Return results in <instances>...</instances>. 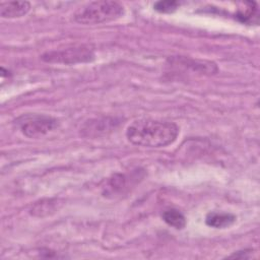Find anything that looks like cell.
<instances>
[{
  "label": "cell",
  "instance_id": "1",
  "mask_svg": "<svg viewBox=\"0 0 260 260\" xmlns=\"http://www.w3.org/2000/svg\"><path fill=\"white\" fill-rule=\"evenodd\" d=\"M179 135V127L169 121L140 119L131 123L126 130L127 139L144 147H165L174 143Z\"/></svg>",
  "mask_w": 260,
  "mask_h": 260
},
{
  "label": "cell",
  "instance_id": "2",
  "mask_svg": "<svg viewBox=\"0 0 260 260\" xmlns=\"http://www.w3.org/2000/svg\"><path fill=\"white\" fill-rule=\"evenodd\" d=\"M124 7L117 1H93L77 8L73 14L76 22L81 24H100L116 20L123 16Z\"/></svg>",
  "mask_w": 260,
  "mask_h": 260
},
{
  "label": "cell",
  "instance_id": "3",
  "mask_svg": "<svg viewBox=\"0 0 260 260\" xmlns=\"http://www.w3.org/2000/svg\"><path fill=\"white\" fill-rule=\"evenodd\" d=\"M94 59V51L86 45L48 51L42 55V60L47 63L72 65L77 63L91 62Z\"/></svg>",
  "mask_w": 260,
  "mask_h": 260
},
{
  "label": "cell",
  "instance_id": "4",
  "mask_svg": "<svg viewBox=\"0 0 260 260\" xmlns=\"http://www.w3.org/2000/svg\"><path fill=\"white\" fill-rule=\"evenodd\" d=\"M15 122L21 133L29 138H40L45 136L59 125L57 119L39 114L23 115Z\"/></svg>",
  "mask_w": 260,
  "mask_h": 260
},
{
  "label": "cell",
  "instance_id": "5",
  "mask_svg": "<svg viewBox=\"0 0 260 260\" xmlns=\"http://www.w3.org/2000/svg\"><path fill=\"white\" fill-rule=\"evenodd\" d=\"M118 121L115 118H103V119H92L85 122L81 128L83 135L95 137L101 135H106L108 132L113 131L118 125Z\"/></svg>",
  "mask_w": 260,
  "mask_h": 260
},
{
  "label": "cell",
  "instance_id": "6",
  "mask_svg": "<svg viewBox=\"0 0 260 260\" xmlns=\"http://www.w3.org/2000/svg\"><path fill=\"white\" fill-rule=\"evenodd\" d=\"M30 10L28 1H8L0 4V15L3 18H18Z\"/></svg>",
  "mask_w": 260,
  "mask_h": 260
},
{
  "label": "cell",
  "instance_id": "7",
  "mask_svg": "<svg viewBox=\"0 0 260 260\" xmlns=\"http://www.w3.org/2000/svg\"><path fill=\"white\" fill-rule=\"evenodd\" d=\"M236 221V216L229 212H209L205 217V223L214 229H224L231 226Z\"/></svg>",
  "mask_w": 260,
  "mask_h": 260
},
{
  "label": "cell",
  "instance_id": "8",
  "mask_svg": "<svg viewBox=\"0 0 260 260\" xmlns=\"http://www.w3.org/2000/svg\"><path fill=\"white\" fill-rule=\"evenodd\" d=\"M161 216L166 223H168L169 225L177 230H182L186 225V218L184 214L178 209H175V208L167 209L162 212Z\"/></svg>",
  "mask_w": 260,
  "mask_h": 260
},
{
  "label": "cell",
  "instance_id": "9",
  "mask_svg": "<svg viewBox=\"0 0 260 260\" xmlns=\"http://www.w3.org/2000/svg\"><path fill=\"white\" fill-rule=\"evenodd\" d=\"M126 185V178L124 175L118 174L115 175L112 179L109 180L108 185L106 186V193L114 195L117 192H121Z\"/></svg>",
  "mask_w": 260,
  "mask_h": 260
},
{
  "label": "cell",
  "instance_id": "10",
  "mask_svg": "<svg viewBox=\"0 0 260 260\" xmlns=\"http://www.w3.org/2000/svg\"><path fill=\"white\" fill-rule=\"evenodd\" d=\"M180 3L178 1H158L154 3L153 8L161 13H170L175 11L179 7Z\"/></svg>",
  "mask_w": 260,
  "mask_h": 260
}]
</instances>
